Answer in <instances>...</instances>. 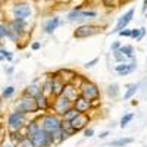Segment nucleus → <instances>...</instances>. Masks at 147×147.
<instances>
[{"instance_id": "f257e3e1", "label": "nucleus", "mask_w": 147, "mask_h": 147, "mask_svg": "<svg viewBox=\"0 0 147 147\" xmlns=\"http://www.w3.org/2000/svg\"><path fill=\"white\" fill-rule=\"evenodd\" d=\"M40 124V128L49 134H52L55 137V141L56 143H60V127H62V119H60L57 115H53V113H49V115H44L41 116L40 119H37Z\"/></svg>"}, {"instance_id": "f03ea898", "label": "nucleus", "mask_w": 147, "mask_h": 147, "mask_svg": "<svg viewBox=\"0 0 147 147\" xmlns=\"http://www.w3.org/2000/svg\"><path fill=\"white\" fill-rule=\"evenodd\" d=\"M30 140H31V143H32V147H52V146L56 143V141H55V137L52 136V134L43 131L41 128L37 131Z\"/></svg>"}, {"instance_id": "7ed1b4c3", "label": "nucleus", "mask_w": 147, "mask_h": 147, "mask_svg": "<svg viewBox=\"0 0 147 147\" xmlns=\"http://www.w3.org/2000/svg\"><path fill=\"white\" fill-rule=\"evenodd\" d=\"M7 129L9 132H18L25 127V115L15 110V112H10L7 115Z\"/></svg>"}, {"instance_id": "20e7f679", "label": "nucleus", "mask_w": 147, "mask_h": 147, "mask_svg": "<svg viewBox=\"0 0 147 147\" xmlns=\"http://www.w3.org/2000/svg\"><path fill=\"white\" fill-rule=\"evenodd\" d=\"M80 93H81V97H84L85 100L88 102H93V100H97L100 96V90L96 84L90 82V81H85L81 84L80 87Z\"/></svg>"}, {"instance_id": "39448f33", "label": "nucleus", "mask_w": 147, "mask_h": 147, "mask_svg": "<svg viewBox=\"0 0 147 147\" xmlns=\"http://www.w3.org/2000/svg\"><path fill=\"white\" fill-rule=\"evenodd\" d=\"M16 110L24 115L28 113H35L38 112V107H37L35 99H31V97H22V99L16 103Z\"/></svg>"}, {"instance_id": "423d86ee", "label": "nucleus", "mask_w": 147, "mask_h": 147, "mask_svg": "<svg viewBox=\"0 0 147 147\" xmlns=\"http://www.w3.org/2000/svg\"><path fill=\"white\" fill-rule=\"evenodd\" d=\"M100 30V27H97V25H81L78 27L75 31H74V37L75 38H87V37H91L94 34H97Z\"/></svg>"}, {"instance_id": "0eeeda50", "label": "nucleus", "mask_w": 147, "mask_h": 147, "mask_svg": "<svg viewBox=\"0 0 147 147\" xmlns=\"http://www.w3.org/2000/svg\"><path fill=\"white\" fill-rule=\"evenodd\" d=\"M72 107V102L71 100H68L65 96H57L56 97V100H55V103H53V109H55V112H56V115H63L65 112H68V110Z\"/></svg>"}, {"instance_id": "6e6552de", "label": "nucleus", "mask_w": 147, "mask_h": 147, "mask_svg": "<svg viewBox=\"0 0 147 147\" xmlns=\"http://www.w3.org/2000/svg\"><path fill=\"white\" fill-rule=\"evenodd\" d=\"M12 13H13V19L25 21L31 15V7L27 3H16L13 9H12Z\"/></svg>"}, {"instance_id": "1a4fd4ad", "label": "nucleus", "mask_w": 147, "mask_h": 147, "mask_svg": "<svg viewBox=\"0 0 147 147\" xmlns=\"http://www.w3.org/2000/svg\"><path fill=\"white\" fill-rule=\"evenodd\" d=\"M96 12L94 10H81V7H75L71 13H69V21H84V19H90L96 18Z\"/></svg>"}, {"instance_id": "9d476101", "label": "nucleus", "mask_w": 147, "mask_h": 147, "mask_svg": "<svg viewBox=\"0 0 147 147\" xmlns=\"http://www.w3.org/2000/svg\"><path fill=\"white\" fill-rule=\"evenodd\" d=\"M132 16H134V9H129L128 12H125V13L118 19V24H116V27H115L113 32H119V31H122V30H125L127 25L131 22Z\"/></svg>"}, {"instance_id": "9b49d317", "label": "nucleus", "mask_w": 147, "mask_h": 147, "mask_svg": "<svg viewBox=\"0 0 147 147\" xmlns=\"http://www.w3.org/2000/svg\"><path fill=\"white\" fill-rule=\"evenodd\" d=\"M87 124H88V118H87L85 113H78L75 118L71 121V125H72V128H74L75 132L84 129L85 127H87Z\"/></svg>"}, {"instance_id": "f8f14e48", "label": "nucleus", "mask_w": 147, "mask_h": 147, "mask_svg": "<svg viewBox=\"0 0 147 147\" xmlns=\"http://www.w3.org/2000/svg\"><path fill=\"white\" fill-rule=\"evenodd\" d=\"M90 106H91V102H88V100H85L84 97H77L75 100H74V103H72V107L77 110L78 113H87L88 112V109H90Z\"/></svg>"}, {"instance_id": "ddd939ff", "label": "nucleus", "mask_w": 147, "mask_h": 147, "mask_svg": "<svg viewBox=\"0 0 147 147\" xmlns=\"http://www.w3.org/2000/svg\"><path fill=\"white\" fill-rule=\"evenodd\" d=\"M12 31H15L18 34V37H21L22 34H25V28H27V24L25 21H21V19H12L9 22V27Z\"/></svg>"}, {"instance_id": "4468645a", "label": "nucleus", "mask_w": 147, "mask_h": 147, "mask_svg": "<svg viewBox=\"0 0 147 147\" xmlns=\"http://www.w3.org/2000/svg\"><path fill=\"white\" fill-rule=\"evenodd\" d=\"M136 65H137V62H136V59H132V63H119V65H116V68H115V71L119 74L121 77H125V75H128L129 72H132L134 69H136Z\"/></svg>"}, {"instance_id": "2eb2a0df", "label": "nucleus", "mask_w": 147, "mask_h": 147, "mask_svg": "<svg viewBox=\"0 0 147 147\" xmlns=\"http://www.w3.org/2000/svg\"><path fill=\"white\" fill-rule=\"evenodd\" d=\"M66 82H63V80H60L59 77H55L53 78V82H52V94L55 97L60 96L63 93V88H65Z\"/></svg>"}, {"instance_id": "dca6fc26", "label": "nucleus", "mask_w": 147, "mask_h": 147, "mask_svg": "<svg viewBox=\"0 0 147 147\" xmlns=\"http://www.w3.org/2000/svg\"><path fill=\"white\" fill-rule=\"evenodd\" d=\"M24 97H31V99H35L38 94H41V87L37 82H34V84H30L28 87L24 90Z\"/></svg>"}, {"instance_id": "f3484780", "label": "nucleus", "mask_w": 147, "mask_h": 147, "mask_svg": "<svg viewBox=\"0 0 147 147\" xmlns=\"http://www.w3.org/2000/svg\"><path fill=\"white\" fill-rule=\"evenodd\" d=\"M24 129H25V136L28 138H31L34 134L40 129V124H38V121L34 119V121H30L28 124H25V127H24Z\"/></svg>"}, {"instance_id": "a211bd4d", "label": "nucleus", "mask_w": 147, "mask_h": 147, "mask_svg": "<svg viewBox=\"0 0 147 147\" xmlns=\"http://www.w3.org/2000/svg\"><path fill=\"white\" fill-rule=\"evenodd\" d=\"M35 103H37L38 110H47L49 109V99H47V96H44L43 93L35 97Z\"/></svg>"}, {"instance_id": "6ab92c4d", "label": "nucleus", "mask_w": 147, "mask_h": 147, "mask_svg": "<svg viewBox=\"0 0 147 147\" xmlns=\"http://www.w3.org/2000/svg\"><path fill=\"white\" fill-rule=\"evenodd\" d=\"M59 18L57 16H55V18H52V19H49L47 22H46V25H44V31L47 32V34H52L57 27H59Z\"/></svg>"}, {"instance_id": "aec40b11", "label": "nucleus", "mask_w": 147, "mask_h": 147, "mask_svg": "<svg viewBox=\"0 0 147 147\" xmlns=\"http://www.w3.org/2000/svg\"><path fill=\"white\" fill-rule=\"evenodd\" d=\"M62 96H65L68 100H71L72 103H74V100L77 99V88H74V87H71V85H65V88H63V93H62Z\"/></svg>"}, {"instance_id": "412c9836", "label": "nucleus", "mask_w": 147, "mask_h": 147, "mask_svg": "<svg viewBox=\"0 0 147 147\" xmlns=\"http://www.w3.org/2000/svg\"><path fill=\"white\" fill-rule=\"evenodd\" d=\"M106 93L109 97H112V99H116V97L119 96V85L118 84H109L107 88H106Z\"/></svg>"}, {"instance_id": "4be33fe9", "label": "nucleus", "mask_w": 147, "mask_h": 147, "mask_svg": "<svg viewBox=\"0 0 147 147\" xmlns=\"http://www.w3.org/2000/svg\"><path fill=\"white\" fill-rule=\"evenodd\" d=\"M52 82H53V77L47 78V80L43 82V85H41V93H43L44 96L52 94Z\"/></svg>"}, {"instance_id": "5701e85b", "label": "nucleus", "mask_w": 147, "mask_h": 147, "mask_svg": "<svg viewBox=\"0 0 147 147\" xmlns=\"http://www.w3.org/2000/svg\"><path fill=\"white\" fill-rule=\"evenodd\" d=\"M137 90H138V85H137V84H129L128 88H127V93L124 94V99H125V100H129L131 97L136 96Z\"/></svg>"}, {"instance_id": "b1692460", "label": "nucleus", "mask_w": 147, "mask_h": 147, "mask_svg": "<svg viewBox=\"0 0 147 147\" xmlns=\"http://www.w3.org/2000/svg\"><path fill=\"white\" fill-rule=\"evenodd\" d=\"M131 143H132V138L125 137V138H118V140L112 141V143H110V146H112V147H124V146L131 144Z\"/></svg>"}, {"instance_id": "393cba45", "label": "nucleus", "mask_w": 147, "mask_h": 147, "mask_svg": "<svg viewBox=\"0 0 147 147\" xmlns=\"http://www.w3.org/2000/svg\"><path fill=\"white\" fill-rule=\"evenodd\" d=\"M118 50L124 55L125 57H129V59H134V49L131 46H121Z\"/></svg>"}, {"instance_id": "a878e982", "label": "nucleus", "mask_w": 147, "mask_h": 147, "mask_svg": "<svg viewBox=\"0 0 147 147\" xmlns=\"http://www.w3.org/2000/svg\"><path fill=\"white\" fill-rule=\"evenodd\" d=\"M144 34H146V30H144V28H138V30H131V37H132V38H136L137 41L143 40Z\"/></svg>"}, {"instance_id": "bb28decb", "label": "nucleus", "mask_w": 147, "mask_h": 147, "mask_svg": "<svg viewBox=\"0 0 147 147\" xmlns=\"http://www.w3.org/2000/svg\"><path fill=\"white\" fill-rule=\"evenodd\" d=\"M13 94H15V87L9 85V87H6V88L2 91V96H0V97H2L3 100H6V99H10V97L13 96Z\"/></svg>"}, {"instance_id": "cd10ccee", "label": "nucleus", "mask_w": 147, "mask_h": 147, "mask_svg": "<svg viewBox=\"0 0 147 147\" xmlns=\"http://www.w3.org/2000/svg\"><path fill=\"white\" fill-rule=\"evenodd\" d=\"M77 115H78V112H77V110L74 109V107H71V109L68 110V112H65L62 116H63V121H69V122H71V121H72L74 118H75Z\"/></svg>"}, {"instance_id": "c85d7f7f", "label": "nucleus", "mask_w": 147, "mask_h": 147, "mask_svg": "<svg viewBox=\"0 0 147 147\" xmlns=\"http://www.w3.org/2000/svg\"><path fill=\"white\" fill-rule=\"evenodd\" d=\"M132 119H134V115H132V113H125L124 116H122V119H121V124H119L121 128H125Z\"/></svg>"}, {"instance_id": "c756f323", "label": "nucleus", "mask_w": 147, "mask_h": 147, "mask_svg": "<svg viewBox=\"0 0 147 147\" xmlns=\"http://www.w3.org/2000/svg\"><path fill=\"white\" fill-rule=\"evenodd\" d=\"M113 57L118 63H125V56L122 55L119 50H113Z\"/></svg>"}, {"instance_id": "7c9ffc66", "label": "nucleus", "mask_w": 147, "mask_h": 147, "mask_svg": "<svg viewBox=\"0 0 147 147\" xmlns=\"http://www.w3.org/2000/svg\"><path fill=\"white\" fill-rule=\"evenodd\" d=\"M6 28H7V27H6ZM6 37H7L10 41H18V38H19L18 34H16L15 31H12L10 28H7V31H6Z\"/></svg>"}, {"instance_id": "2f4dec72", "label": "nucleus", "mask_w": 147, "mask_h": 147, "mask_svg": "<svg viewBox=\"0 0 147 147\" xmlns=\"http://www.w3.org/2000/svg\"><path fill=\"white\" fill-rule=\"evenodd\" d=\"M18 147H32V143H31V140L30 138H22L19 143H18Z\"/></svg>"}, {"instance_id": "473e14b6", "label": "nucleus", "mask_w": 147, "mask_h": 147, "mask_svg": "<svg viewBox=\"0 0 147 147\" xmlns=\"http://www.w3.org/2000/svg\"><path fill=\"white\" fill-rule=\"evenodd\" d=\"M0 55H2V57L3 59H7V60H12V53L10 52H7V50H5V49H0Z\"/></svg>"}, {"instance_id": "72a5a7b5", "label": "nucleus", "mask_w": 147, "mask_h": 147, "mask_svg": "<svg viewBox=\"0 0 147 147\" xmlns=\"http://www.w3.org/2000/svg\"><path fill=\"white\" fill-rule=\"evenodd\" d=\"M6 31H7L6 25H3V24H0V40H3L5 37H6Z\"/></svg>"}, {"instance_id": "f704fd0d", "label": "nucleus", "mask_w": 147, "mask_h": 147, "mask_svg": "<svg viewBox=\"0 0 147 147\" xmlns=\"http://www.w3.org/2000/svg\"><path fill=\"white\" fill-rule=\"evenodd\" d=\"M97 62H99V57H94L93 60H90V62H87V63H85V65H84V68H87V69H88V68H93V66H94Z\"/></svg>"}, {"instance_id": "c9c22d12", "label": "nucleus", "mask_w": 147, "mask_h": 147, "mask_svg": "<svg viewBox=\"0 0 147 147\" xmlns=\"http://www.w3.org/2000/svg\"><path fill=\"white\" fill-rule=\"evenodd\" d=\"M93 134H94V129L93 128H85L84 129V136L85 137H93Z\"/></svg>"}, {"instance_id": "e433bc0d", "label": "nucleus", "mask_w": 147, "mask_h": 147, "mask_svg": "<svg viewBox=\"0 0 147 147\" xmlns=\"http://www.w3.org/2000/svg\"><path fill=\"white\" fill-rule=\"evenodd\" d=\"M121 37H131V30H122L118 32Z\"/></svg>"}, {"instance_id": "4c0bfd02", "label": "nucleus", "mask_w": 147, "mask_h": 147, "mask_svg": "<svg viewBox=\"0 0 147 147\" xmlns=\"http://www.w3.org/2000/svg\"><path fill=\"white\" fill-rule=\"evenodd\" d=\"M40 47H41V44H40V43H32V46H31L32 50H38Z\"/></svg>"}, {"instance_id": "58836bf2", "label": "nucleus", "mask_w": 147, "mask_h": 147, "mask_svg": "<svg viewBox=\"0 0 147 147\" xmlns=\"http://www.w3.org/2000/svg\"><path fill=\"white\" fill-rule=\"evenodd\" d=\"M103 3H105L107 7H110V6L113 5V0H103Z\"/></svg>"}, {"instance_id": "ea45409f", "label": "nucleus", "mask_w": 147, "mask_h": 147, "mask_svg": "<svg viewBox=\"0 0 147 147\" xmlns=\"http://www.w3.org/2000/svg\"><path fill=\"white\" fill-rule=\"evenodd\" d=\"M107 136H109V131H103V132H100L99 137H100V138H106Z\"/></svg>"}, {"instance_id": "a19ab883", "label": "nucleus", "mask_w": 147, "mask_h": 147, "mask_svg": "<svg viewBox=\"0 0 147 147\" xmlns=\"http://www.w3.org/2000/svg\"><path fill=\"white\" fill-rule=\"evenodd\" d=\"M119 47H121V46H119V43L116 41V43H113V44H112V50H118Z\"/></svg>"}, {"instance_id": "79ce46f5", "label": "nucleus", "mask_w": 147, "mask_h": 147, "mask_svg": "<svg viewBox=\"0 0 147 147\" xmlns=\"http://www.w3.org/2000/svg\"><path fill=\"white\" fill-rule=\"evenodd\" d=\"M146 9H147V0H144V2H143V7H141V10L146 12Z\"/></svg>"}, {"instance_id": "37998d69", "label": "nucleus", "mask_w": 147, "mask_h": 147, "mask_svg": "<svg viewBox=\"0 0 147 147\" xmlns=\"http://www.w3.org/2000/svg\"><path fill=\"white\" fill-rule=\"evenodd\" d=\"M3 112H2V97H0V118H2Z\"/></svg>"}, {"instance_id": "c03bdc74", "label": "nucleus", "mask_w": 147, "mask_h": 147, "mask_svg": "<svg viewBox=\"0 0 147 147\" xmlns=\"http://www.w3.org/2000/svg\"><path fill=\"white\" fill-rule=\"evenodd\" d=\"M0 147H13V146H12V144H6V143H5V144H2Z\"/></svg>"}, {"instance_id": "a18cd8bd", "label": "nucleus", "mask_w": 147, "mask_h": 147, "mask_svg": "<svg viewBox=\"0 0 147 147\" xmlns=\"http://www.w3.org/2000/svg\"><path fill=\"white\" fill-rule=\"evenodd\" d=\"M0 146H2V143H0Z\"/></svg>"}]
</instances>
